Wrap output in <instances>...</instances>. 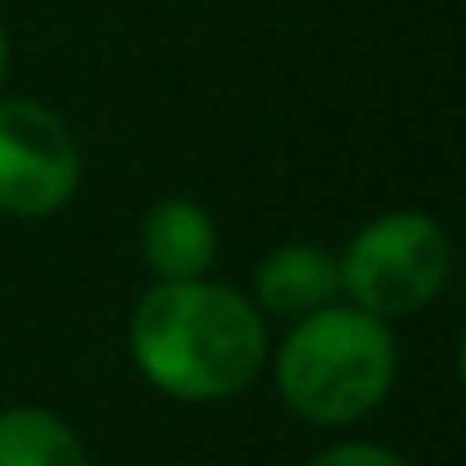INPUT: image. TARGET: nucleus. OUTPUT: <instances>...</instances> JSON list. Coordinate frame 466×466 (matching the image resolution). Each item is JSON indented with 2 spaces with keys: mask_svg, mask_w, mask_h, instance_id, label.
I'll return each mask as SVG.
<instances>
[{
  "mask_svg": "<svg viewBox=\"0 0 466 466\" xmlns=\"http://www.w3.org/2000/svg\"><path fill=\"white\" fill-rule=\"evenodd\" d=\"M141 376L181 403H222L254 385L268 358L258 304L218 281H158L132 312Z\"/></svg>",
  "mask_w": 466,
  "mask_h": 466,
  "instance_id": "obj_1",
  "label": "nucleus"
},
{
  "mask_svg": "<svg viewBox=\"0 0 466 466\" xmlns=\"http://www.w3.org/2000/svg\"><path fill=\"white\" fill-rule=\"evenodd\" d=\"M399 371L394 335L353 304H326L295 321L277 353L281 399L317 426H344L385 403Z\"/></svg>",
  "mask_w": 466,
  "mask_h": 466,
  "instance_id": "obj_2",
  "label": "nucleus"
},
{
  "mask_svg": "<svg viewBox=\"0 0 466 466\" xmlns=\"http://www.w3.org/2000/svg\"><path fill=\"white\" fill-rule=\"evenodd\" d=\"M453 272L449 231L417 213L399 208L367 222L339 254V295L380 321L426 309Z\"/></svg>",
  "mask_w": 466,
  "mask_h": 466,
  "instance_id": "obj_3",
  "label": "nucleus"
},
{
  "mask_svg": "<svg viewBox=\"0 0 466 466\" xmlns=\"http://www.w3.org/2000/svg\"><path fill=\"white\" fill-rule=\"evenodd\" d=\"M82 181V155L59 114L36 100H0V213L50 218Z\"/></svg>",
  "mask_w": 466,
  "mask_h": 466,
  "instance_id": "obj_4",
  "label": "nucleus"
},
{
  "mask_svg": "<svg viewBox=\"0 0 466 466\" xmlns=\"http://www.w3.org/2000/svg\"><path fill=\"white\" fill-rule=\"evenodd\" d=\"M141 249L158 281H195L218 258V227L195 199H158L141 222Z\"/></svg>",
  "mask_w": 466,
  "mask_h": 466,
  "instance_id": "obj_5",
  "label": "nucleus"
},
{
  "mask_svg": "<svg viewBox=\"0 0 466 466\" xmlns=\"http://www.w3.org/2000/svg\"><path fill=\"white\" fill-rule=\"evenodd\" d=\"M254 295L258 312L268 317H309V312L335 304L339 295V258L326 254L321 245H281L272 249L258 272H254Z\"/></svg>",
  "mask_w": 466,
  "mask_h": 466,
  "instance_id": "obj_6",
  "label": "nucleus"
},
{
  "mask_svg": "<svg viewBox=\"0 0 466 466\" xmlns=\"http://www.w3.org/2000/svg\"><path fill=\"white\" fill-rule=\"evenodd\" d=\"M0 466H91L77 431L36 403L0 412Z\"/></svg>",
  "mask_w": 466,
  "mask_h": 466,
  "instance_id": "obj_7",
  "label": "nucleus"
},
{
  "mask_svg": "<svg viewBox=\"0 0 466 466\" xmlns=\"http://www.w3.org/2000/svg\"><path fill=\"white\" fill-rule=\"evenodd\" d=\"M309 466H403V458L390 453V449H380V444L353 440V444H335V449L317 453Z\"/></svg>",
  "mask_w": 466,
  "mask_h": 466,
  "instance_id": "obj_8",
  "label": "nucleus"
},
{
  "mask_svg": "<svg viewBox=\"0 0 466 466\" xmlns=\"http://www.w3.org/2000/svg\"><path fill=\"white\" fill-rule=\"evenodd\" d=\"M5 77H9V32L0 23V86H5Z\"/></svg>",
  "mask_w": 466,
  "mask_h": 466,
  "instance_id": "obj_9",
  "label": "nucleus"
},
{
  "mask_svg": "<svg viewBox=\"0 0 466 466\" xmlns=\"http://www.w3.org/2000/svg\"><path fill=\"white\" fill-rule=\"evenodd\" d=\"M458 362H462V385H466V339H462V358Z\"/></svg>",
  "mask_w": 466,
  "mask_h": 466,
  "instance_id": "obj_10",
  "label": "nucleus"
}]
</instances>
